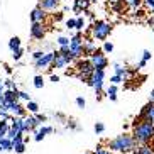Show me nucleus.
<instances>
[{
  "label": "nucleus",
  "instance_id": "f257e3e1",
  "mask_svg": "<svg viewBox=\"0 0 154 154\" xmlns=\"http://www.w3.org/2000/svg\"><path fill=\"white\" fill-rule=\"evenodd\" d=\"M107 147L113 152H122V154H127V152H132V151H136L137 147V142L136 139L132 137V134H120V136L113 137L107 142Z\"/></svg>",
  "mask_w": 154,
  "mask_h": 154
},
{
  "label": "nucleus",
  "instance_id": "f03ea898",
  "mask_svg": "<svg viewBox=\"0 0 154 154\" xmlns=\"http://www.w3.org/2000/svg\"><path fill=\"white\" fill-rule=\"evenodd\" d=\"M132 137L136 139L137 146H146L149 144L151 140L154 139V124L152 122H140L139 125H136L132 129Z\"/></svg>",
  "mask_w": 154,
  "mask_h": 154
},
{
  "label": "nucleus",
  "instance_id": "7ed1b4c3",
  "mask_svg": "<svg viewBox=\"0 0 154 154\" xmlns=\"http://www.w3.org/2000/svg\"><path fill=\"white\" fill-rule=\"evenodd\" d=\"M75 68H76V76L80 78V80H83L85 83H88V80H90V78L93 76V73H95V66L91 64L90 58L76 61Z\"/></svg>",
  "mask_w": 154,
  "mask_h": 154
},
{
  "label": "nucleus",
  "instance_id": "20e7f679",
  "mask_svg": "<svg viewBox=\"0 0 154 154\" xmlns=\"http://www.w3.org/2000/svg\"><path fill=\"white\" fill-rule=\"evenodd\" d=\"M112 34V24L105 22V20H95L91 26V37L98 39V41H105L107 37Z\"/></svg>",
  "mask_w": 154,
  "mask_h": 154
},
{
  "label": "nucleus",
  "instance_id": "39448f33",
  "mask_svg": "<svg viewBox=\"0 0 154 154\" xmlns=\"http://www.w3.org/2000/svg\"><path fill=\"white\" fill-rule=\"evenodd\" d=\"M103 82H105V69H95L93 76L88 80L86 85L91 86L93 91H95V95L100 97L102 93H103Z\"/></svg>",
  "mask_w": 154,
  "mask_h": 154
},
{
  "label": "nucleus",
  "instance_id": "423d86ee",
  "mask_svg": "<svg viewBox=\"0 0 154 154\" xmlns=\"http://www.w3.org/2000/svg\"><path fill=\"white\" fill-rule=\"evenodd\" d=\"M90 61H91V64L95 66V69H105L109 66V59L105 56L103 49H97L95 53L90 56Z\"/></svg>",
  "mask_w": 154,
  "mask_h": 154
},
{
  "label": "nucleus",
  "instance_id": "0eeeda50",
  "mask_svg": "<svg viewBox=\"0 0 154 154\" xmlns=\"http://www.w3.org/2000/svg\"><path fill=\"white\" fill-rule=\"evenodd\" d=\"M46 36V26L44 22H32L31 24V37L36 41H42Z\"/></svg>",
  "mask_w": 154,
  "mask_h": 154
},
{
  "label": "nucleus",
  "instance_id": "6e6552de",
  "mask_svg": "<svg viewBox=\"0 0 154 154\" xmlns=\"http://www.w3.org/2000/svg\"><path fill=\"white\" fill-rule=\"evenodd\" d=\"M53 59H54V53H46L39 61H34V66H36V69H49Z\"/></svg>",
  "mask_w": 154,
  "mask_h": 154
},
{
  "label": "nucleus",
  "instance_id": "1a4fd4ad",
  "mask_svg": "<svg viewBox=\"0 0 154 154\" xmlns=\"http://www.w3.org/2000/svg\"><path fill=\"white\" fill-rule=\"evenodd\" d=\"M66 66H68V61L64 59V56L59 51H54V59H53L51 69H64Z\"/></svg>",
  "mask_w": 154,
  "mask_h": 154
},
{
  "label": "nucleus",
  "instance_id": "9d476101",
  "mask_svg": "<svg viewBox=\"0 0 154 154\" xmlns=\"http://www.w3.org/2000/svg\"><path fill=\"white\" fill-rule=\"evenodd\" d=\"M31 20H32V22H44V20H46V10L42 9L41 5H37L36 9H32Z\"/></svg>",
  "mask_w": 154,
  "mask_h": 154
},
{
  "label": "nucleus",
  "instance_id": "9b49d317",
  "mask_svg": "<svg viewBox=\"0 0 154 154\" xmlns=\"http://www.w3.org/2000/svg\"><path fill=\"white\" fill-rule=\"evenodd\" d=\"M113 73H115V75H119V76H122L124 82H127V80H129V76L132 75L131 69L125 68V66H122L120 63H113Z\"/></svg>",
  "mask_w": 154,
  "mask_h": 154
},
{
  "label": "nucleus",
  "instance_id": "f8f14e48",
  "mask_svg": "<svg viewBox=\"0 0 154 154\" xmlns=\"http://www.w3.org/2000/svg\"><path fill=\"white\" fill-rule=\"evenodd\" d=\"M39 125H41V122L37 120L36 115H27V117H26V127H27V132H37L39 131Z\"/></svg>",
  "mask_w": 154,
  "mask_h": 154
},
{
  "label": "nucleus",
  "instance_id": "ddd939ff",
  "mask_svg": "<svg viewBox=\"0 0 154 154\" xmlns=\"http://www.w3.org/2000/svg\"><path fill=\"white\" fill-rule=\"evenodd\" d=\"M53 132H54V129L51 125H42V127H39L37 132H34V140H36V142H41L48 134H53Z\"/></svg>",
  "mask_w": 154,
  "mask_h": 154
},
{
  "label": "nucleus",
  "instance_id": "4468645a",
  "mask_svg": "<svg viewBox=\"0 0 154 154\" xmlns=\"http://www.w3.org/2000/svg\"><path fill=\"white\" fill-rule=\"evenodd\" d=\"M91 0H75V4H73V10L76 12V14H82V12H86L88 10V5H90Z\"/></svg>",
  "mask_w": 154,
  "mask_h": 154
},
{
  "label": "nucleus",
  "instance_id": "2eb2a0df",
  "mask_svg": "<svg viewBox=\"0 0 154 154\" xmlns=\"http://www.w3.org/2000/svg\"><path fill=\"white\" fill-rule=\"evenodd\" d=\"M42 7V9L48 12V10H56L59 7V0H41V4H39Z\"/></svg>",
  "mask_w": 154,
  "mask_h": 154
},
{
  "label": "nucleus",
  "instance_id": "dca6fc26",
  "mask_svg": "<svg viewBox=\"0 0 154 154\" xmlns=\"http://www.w3.org/2000/svg\"><path fill=\"white\" fill-rule=\"evenodd\" d=\"M19 88L17 90H5L4 91V97H5V102H20L19 100Z\"/></svg>",
  "mask_w": 154,
  "mask_h": 154
},
{
  "label": "nucleus",
  "instance_id": "f3484780",
  "mask_svg": "<svg viewBox=\"0 0 154 154\" xmlns=\"http://www.w3.org/2000/svg\"><path fill=\"white\" fill-rule=\"evenodd\" d=\"M0 147H2V151H5V152H9V151H14V140L9 139V137H4V139H0Z\"/></svg>",
  "mask_w": 154,
  "mask_h": 154
},
{
  "label": "nucleus",
  "instance_id": "a211bd4d",
  "mask_svg": "<svg viewBox=\"0 0 154 154\" xmlns=\"http://www.w3.org/2000/svg\"><path fill=\"white\" fill-rule=\"evenodd\" d=\"M125 7H127V0H113L112 2V10L113 12H117V14L124 12Z\"/></svg>",
  "mask_w": 154,
  "mask_h": 154
},
{
  "label": "nucleus",
  "instance_id": "6ab92c4d",
  "mask_svg": "<svg viewBox=\"0 0 154 154\" xmlns=\"http://www.w3.org/2000/svg\"><path fill=\"white\" fill-rule=\"evenodd\" d=\"M22 48V41H20V37L14 36V37H10V41H9V49L14 53V51L20 49Z\"/></svg>",
  "mask_w": 154,
  "mask_h": 154
},
{
  "label": "nucleus",
  "instance_id": "aec40b11",
  "mask_svg": "<svg viewBox=\"0 0 154 154\" xmlns=\"http://www.w3.org/2000/svg\"><path fill=\"white\" fill-rule=\"evenodd\" d=\"M9 131H10V122L9 120H0V139L7 137Z\"/></svg>",
  "mask_w": 154,
  "mask_h": 154
},
{
  "label": "nucleus",
  "instance_id": "412c9836",
  "mask_svg": "<svg viewBox=\"0 0 154 154\" xmlns=\"http://www.w3.org/2000/svg\"><path fill=\"white\" fill-rule=\"evenodd\" d=\"M134 154H154V147H151L149 144L146 146H137Z\"/></svg>",
  "mask_w": 154,
  "mask_h": 154
},
{
  "label": "nucleus",
  "instance_id": "4be33fe9",
  "mask_svg": "<svg viewBox=\"0 0 154 154\" xmlns=\"http://www.w3.org/2000/svg\"><path fill=\"white\" fill-rule=\"evenodd\" d=\"M83 46H85V54H88V56H91L97 51V46H95V42L91 41V39H86Z\"/></svg>",
  "mask_w": 154,
  "mask_h": 154
},
{
  "label": "nucleus",
  "instance_id": "5701e85b",
  "mask_svg": "<svg viewBox=\"0 0 154 154\" xmlns=\"http://www.w3.org/2000/svg\"><path fill=\"white\" fill-rule=\"evenodd\" d=\"M105 95H107V98L115 102V100H117V85H110L109 88L105 90Z\"/></svg>",
  "mask_w": 154,
  "mask_h": 154
},
{
  "label": "nucleus",
  "instance_id": "b1692460",
  "mask_svg": "<svg viewBox=\"0 0 154 154\" xmlns=\"http://www.w3.org/2000/svg\"><path fill=\"white\" fill-rule=\"evenodd\" d=\"M26 109H27V112H29V113H32V115L39 113V105H37L36 102H32V100L26 103Z\"/></svg>",
  "mask_w": 154,
  "mask_h": 154
},
{
  "label": "nucleus",
  "instance_id": "393cba45",
  "mask_svg": "<svg viewBox=\"0 0 154 154\" xmlns=\"http://www.w3.org/2000/svg\"><path fill=\"white\" fill-rule=\"evenodd\" d=\"M144 5V0H127V7L132 10H137Z\"/></svg>",
  "mask_w": 154,
  "mask_h": 154
},
{
  "label": "nucleus",
  "instance_id": "a878e982",
  "mask_svg": "<svg viewBox=\"0 0 154 154\" xmlns=\"http://www.w3.org/2000/svg\"><path fill=\"white\" fill-rule=\"evenodd\" d=\"M14 151L17 154H22L26 151V140H20V142H14Z\"/></svg>",
  "mask_w": 154,
  "mask_h": 154
},
{
  "label": "nucleus",
  "instance_id": "bb28decb",
  "mask_svg": "<svg viewBox=\"0 0 154 154\" xmlns=\"http://www.w3.org/2000/svg\"><path fill=\"white\" fill-rule=\"evenodd\" d=\"M34 86H36L37 90H41L42 86H44V78H42L41 75H36V76H34Z\"/></svg>",
  "mask_w": 154,
  "mask_h": 154
},
{
  "label": "nucleus",
  "instance_id": "cd10ccee",
  "mask_svg": "<svg viewBox=\"0 0 154 154\" xmlns=\"http://www.w3.org/2000/svg\"><path fill=\"white\" fill-rule=\"evenodd\" d=\"M4 85H5V90H17V85H15V82H14V80H10V78L4 80Z\"/></svg>",
  "mask_w": 154,
  "mask_h": 154
},
{
  "label": "nucleus",
  "instance_id": "c85d7f7f",
  "mask_svg": "<svg viewBox=\"0 0 154 154\" xmlns=\"http://www.w3.org/2000/svg\"><path fill=\"white\" fill-rule=\"evenodd\" d=\"M69 41H71V37H66V36H59L58 39H56L59 48H61V46H69Z\"/></svg>",
  "mask_w": 154,
  "mask_h": 154
},
{
  "label": "nucleus",
  "instance_id": "c756f323",
  "mask_svg": "<svg viewBox=\"0 0 154 154\" xmlns=\"http://www.w3.org/2000/svg\"><path fill=\"white\" fill-rule=\"evenodd\" d=\"M83 29H85V19H83L82 15H78L76 17V31L82 32Z\"/></svg>",
  "mask_w": 154,
  "mask_h": 154
},
{
  "label": "nucleus",
  "instance_id": "7c9ffc66",
  "mask_svg": "<svg viewBox=\"0 0 154 154\" xmlns=\"http://www.w3.org/2000/svg\"><path fill=\"white\" fill-rule=\"evenodd\" d=\"M93 154H113V151H110L109 147H102V146H98V147L93 151Z\"/></svg>",
  "mask_w": 154,
  "mask_h": 154
},
{
  "label": "nucleus",
  "instance_id": "2f4dec72",
  "mask_svg": "<svg viewBox=\"0 0 154 154\" xmlns=\"http://www.w3.org/2000/svg\"><path fill=\"white\" fill-rule=\"evenodd\" d=\"M102 49H103L105 54H110V53L113 51V44H112L110 41H105V42H103V48H102Z\"/></svg>",
  "mask_w": 154,
  "mask_h": 154
},
{
  "label": "nucleus",
  "instance_id": "473e14b6",
  "mask_svg": "<svg viewBox=\"0 0 154 154\" xmlns=\"http://www.w3.org/2000/svg\"><path fill=\"white\" fill-rule=\"evenodd\" d=\"M19 100H24L27 103V102H31V95H29L27 91H19Z\"/></svg>",
  "mask_w": 154,
  "mask_h": 154
},
{
  "label": "nucleus",
  "instance_id": "72a5a7b5",
  "mask_svg": "<svg viewBox=\"0 0 154 154\" xmlns=\"http://www.w3.org/2000/svg\"><path fill=\"white\" fill-rule=\"evenodd\" d=\"M144 15H146V10L144 9H137V10H134L132 17H134V19H142Z\"/></svg>",
  "mask_w": 154,
  "mask_h": 154
},
{
  "label": "nucleus",
  "instance_id": "f704fd0d",
  "mask_svg": "<svg viewBox=\"0 0 154 154\" xmlns=\"http://www.w3.org/2000/svg\"><path fill=\"white\" fill-rule=\"evenodd\" d=\"M122 82H124V78L119 76V75H113V76L110 78V85H119V83H122Z\"/></svg>",
  "mask_w": 154,
  "mask_h": 154
},
{
  "label": "nucleus",
  "instance_id": "c9c22d12",
  "mask_svg": "<svg viewBox=\"0 0 154 154\" xmlns=\"http://www.w3.org/2000/svg\"><path fill=\"white\" fill-rule=\"evenodd\" d=\"M144 5L151 14H154V0H144Z\"/></svg>",
  "mask_w": 154,
  "mask_h": 154
},
{
  "label": "nucleus",
  "instance_id": "e433bc0d",
  "mask_svg": "<svg viewBox=\"0 0 154 154\" xmlns=\"http://www.w3.org/2000/svg\"><path fill=\"white\" fill-rule=\"evenodd\" d=\"M24 56V49L22 48H20V49H17V51H14V53H12V58L15 59V61H19V59L22 58Z\"/></svg>",
  "mask_w": 154,
  "mask_h": 154
},
{
  "label": "nucleus",
  "instance_id": "4c0bfd02",
  "mask_svg": "<svg viewBox=\"0 0 154 154\" xmlns=\"http://www.w3.org/2000/svg\"><path fill=\"white\" fill-rule=\"evenodd\" d=\"M44 54H46L44 51H34V53H32V59H34V61H39Z\"/></svg>",
  "mask_w": 154,
  "mask_h": 154
},
{
  "label": "nucleus",
  "instance_id": "58836bf2",
  "mask_svg": "<svg viewBox=\"0 0 154 154\" xmlns=\"http://www.w3.org/2000/svg\"><path fill=\"white\" fill-rule=\"evenodd\" d=\"M66 29H76V19H68L66 20Z\"/></svg>",
  "mask_w": 154,
  "mask_h": 154
},
{
  "label": "nucleus",
  "instance_id": "ea45409f",
  "mask_svg": "<svg viewBox=\"0 0 154 154\" xmlns=\"http://www.w3.org/2000/svg\"><path fill=\"white\" fill-rule=\"evenodd\" d=\"M76 105H78V109H85V107H86V100L83 98V97H78V98H76Z\"/></svg>",
  "mask_w": 154,
  "mask_h": 154
},
{
  "label": "nucleus",
  "instance_id": "a19ab883",
  "mask_svg": "<svg viewBox=\"0 0 154 154\" xmlns=\"http://www.w3.org/2000/svg\"><path fill=\"white\" fill-rule=\"evenodd\" d=\"M103 131H105L103 122H97V124H95V132H97V134H102Z\"/></svg>",
  "mask_w": 154,
  "mask_h": 154
},
{
  "label": "nucleus",
  "instance_id": "79ce46f5",
  "mask_svg": "<svg viewBox=\"0 0 154 154\" xmlns=\"http://www.w3.org/2000/svg\"><path fill=\"white\" fill-rule=\"evenodd\" d=\"M151 56H152V54H151V51H147V49L142 51V59H144V61H149Z\"/></svg>",
  "mask_w": 154,
  "mask_h": 154
},
{
  "label": "nucleus",
  "instance_id": "37998d69",
  "mask_svg": "<svg viewBox=\"0 0 154 154\" xmlns=\"http://www.w3.org/2000/svg\"><path fill=\"white\" fill-rule=\"evenodd\" d=\"M68 127H69V129H73V131H80V125H78L76 122H73V120H69Z\"/></svg>",
  "mask_w": 154,
  "mask_h": 154
},
{
  "label": "nucleus",
  "instance_id": "c03bdc74",
  "mask_svg": "<svg viewBox=\"0 0 154 154\" xmlns=\"http://www.w3.org/2000/svg\"><path fill=\"white\" fill-rule=\"evenodd\" d=\"M36 117H37L39 122H46V120H48V117H46L44 113H36Z\"/></svg>",
  "mask_w": 154,
  "mask_h": 154
},
{
  "label": "nucleus",
  "instance_id": "a18cd8bd",
  "mask_svg": "<svg viewBox=\"0 0 154 154\" xmlns=\"http://www.w3.org/2000/svg\"><path fill=\"white\" fill-rule=\"evenodd\" d=\"M4 105H5V97H4V93H0V110L4 109Z\"/></svg>",
  "mask_w": 154,
  "mask_h": 154
},
{
  "label": "nucleus",
  "instance_id": "49530a36",
  "mask_svg": "<svg viewBox=\"0 0 154 154\" xmlns=\"http://www.w3.org/2000/svg\"><path fill=\"white\" fill-rule=\"evenodd\" d=\"M146 64H147V61H144V59H140L139 63H137V69H140V68H144Z\"/></svg>",
  "mask_w": 154,
  "mask_h": 154
},
{
  "label": "nucleus",
  "instance_id": "de8ad7c7",
  "mask_svg": "<svg viewBox=\"0 0 154 154\" xmlns=\"http://www.w3.org/2000/svg\"><path fill=\"white\" fill-rule=\"evenodd\" d=\"M51 82H53V83H58V82H59V76H58V75H51Z\"/></svg>",
  "mask_w": 154,
  "mask_h": 154
},
{
  "label": "nucleus",
  "instance_id": "09e8293b",
  "mask_svg": "<svg viewBox=\"0 0 154 154\" xmlns=\"http://www.w3.org/2000/svg\"><path fill=\"white\" fill-rule=\"evenodd\" d=\"M149 103H154V88L151 90V93H149Z\"/></svg>",
  "mask_w": 154,
  "mask_h": 154
},
{
  "label": "nucleus",
  "instance_id": "8fccbe9b",
  "mask_svg": "<svg viewBox=\"0 0 154 154\" xmlns=\"http://www.w3.org/2000/svg\"><path fill=\"white\" fill-rule=\"evenodd\" d=\"M4 91H5V85H4V82L0 80V93H4Z\"/></svg>",
  "mask_w": 154,
  "mask_h": 154
},
{
  "label": "nucleus",
  "instance_id": "3c124183",
  "mask_svg": "<svg viewBox=\"0 0 154 154\" xmlns=\"http://www.w3.org/2000/svg\"><path fill=\"white\" fill-rule=\"evenodd\" d=\"M149 26L152 27V31H154V17H151V19H149Z\"/></svg>",
  "mask_w": 154,
  "mask_h": 154
},
{
  "label": "nucleus",
  "instance_id": "603ef678",
  "mask_svg": "<svg viewBox=\"0 0 154 154\" xmlns=\"http://www.w3.org/2000/svg\"><path fill=\"white\" fill-rule=\"evenodd\" d=\"M5 71H7V73H9V75H10V73H12V68H10V66H7V64H5Z\"/></svg>",
  "mask_w": 154,
  "mask_h": 154
},
{
  "label": "nucleus",
  "instance_id": "864d4df0",
  "mask_svg": "<svg viewBox=\"0 0 154 154\" xmlns=\"http://www.w3.org/2000/svg\"><path fill=\"white\" fill-rule=\"evenodd\" d=\"M54 19H56V20H61V19H63V14H58V15H54Z\"/></svg>",
  "mask_w": 154,
  "mask_h": 154
},
{
  "label": "nucleus",
  "instance_id": "5fc2aeb1",
  "mask_svg": "<svg viewBox=\"0 0 154 154\" xmlns=\"http://www.w3.org/2000/svg\"><path fill=\"white\" fill-rule=\"evenodd\" d=\"M85 154H93V152H85Z\"/></svg>",
  "mask_w": 154,
  "mask_h": 154
},
{
  "label": "nucleus",
  "instance_id": "6e6d98bb",
  "mask_svg": "<svg viewBox=\"0 0 154 154\" xmlns=\"http://www.w3.org/2000/svg\"><path fill=\"white\" fill-rule=\"evenodd\" d=\"M0 152H2V147H0Z\"/></svg>",
  "mask_w": 154,
  "mask_h": 154
},
{
  "label": "nucleus",
  "instance_id": "4d7b16f0",
  "mask_svg": "<svg viewBox=\"0 0 154 154\" xmlns=\"http://www.w3.org/2000/svg\"><path fill=\"white\" fill-rule=\"evenodd\" d=\"M91 2H97V0H91Z\"/></svg>",
  "mask_w": 154,
  "mask_h": 154
}]
</instances>
